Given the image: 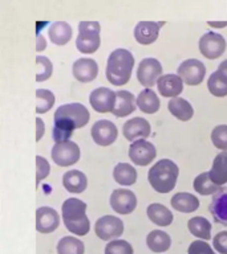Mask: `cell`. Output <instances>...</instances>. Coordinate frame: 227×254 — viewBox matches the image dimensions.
Masks as SVG:
<instances>
[{
	"label": "cell",
	"mask_w": 227,
	"mask_h": 254,
	"mask_svg": "<svg viewBox=\"0 0 227 254\" xmlns=\"http://www.w3.org/2000/svg\"><path fill=\"white\" fill-rule=\"evenodd\" d=\"M91 114L87 107L80 102L64 103L55 111V125L52 127V136L56 143L65 142L76 128L85 126Z\"/></svg>",
	"instance_id": "1"
},
{
	"label": "cell",
	"mask_w": 227,
	"mask_h": 254,
	"mask_svg": "<svg viewBox=\"0 0 227 254\" xmlns=\"http://www.w3.org/2000/svg\"><path fill=\"white\" fill-rule=\"evenodd\" d=\"M134 65V56L130 51L117 48L112 52L107 61V74L108 81L113 85H125L130 79L131 69Z\"/></svg>",
	"instance_id": "2"
},
{
	"label": "cell",
	"mask_w": 227,
	"mask_h": 254,
	"mask_svg": "<svg viewBox=\"0 0 227 254\" xmlns=\"http://www.w3.org/2000/svg\"><path fill=\"white\" fill-rule=\"evenodd\" d=\"M64 224L71 233L85 236L91 229V222L87 216V204L80 198L69 197L61 205Z\"/></svg>",
	"instance_id": "3"
},
{
	"label": "cell",
	"mask_w": 227,
	"mask_h": 254,
	"mask_svg": "<svg viewBox=\"0 0 227 254\" xmlns=\"http://www.w3.org/2000/svg\"><path fill=\"white\" fill-rule=\"evenodd\" d=\"M179 168L170 159H159L147 174L150 186L159 193H167L175 187Z\"/></svg>",
	"instance_id": "4"
},
{
	"label": "cell",
	"mask_w": 227,
	"mask_h": 254,
	"mask_svg": "<svg viewBox=\"0 0 227 254\" xmlns=\"http://www.w3.org/2000/svg\"><path fill=\"white\" fill-rule=\"evenodd\" d=\"M100 23L92 20H83L79 24V35L76 37V47L83 53H93L99 49L100 39Z\"/></svg>",
	"instance_id": "5"
},
{
	"label": "cell",
	"mask_w": 227,
	"mask_h": 254,
	"mask_svg": "<svg viewBox=\"0 0 227 254\" xmlns=\"http://www.w3.org/2000/svg\"><path fill=\"white\" fill-rule=\"evenodd\" d=\"M95 233L104 241L118 240L119 236L123 233L122 220L113 214H105L96 221Z\"/></svg>",
	"instance_id": "6"
},
{
	"label": "cell",
	"mask_w": 227,
	"mask_h": 254,
	"mask_svg": "<svg viewBox=\"0 0 227 254\" xmlns=\"http://www.w3.org/2000/svg\"><path fill=\"white\" fill-rule=\"evenodd\" d=\"M51 156L53 159V162L56 164H59V166H72V164L79 162L80 147L73 140L56 143L55 146L52 147Z\"/></svg>",
	"instance_id": "7"
},
{
	"label": "cell",
	"mask_w": 227,
	"mask_h": 254,
	"mask_svg": "<svg viewBox=\"0 0 227 254\" xmlns=\"http://www.w3.org/2000/svg\"><path fill=\"white\" fill-rule=\"evenodd\" d=\"M226 39L217 32H205L199 39V51L207 59H218L226 51Z\"/></svg>",
	"instance_id": "8"
},
{
	"label": "cell",
	"mask_w": 227,
	"mask_h": 254,
	"mask_svg": "<svg viewBox=\"0 0 227 254\" xmlns=\"http://www.w3.org/2000/svg\"><path fill=\"white\" fill-rule=\"evenodd\" d=\"M177 74L183 79V82L195 86L203 81L206 74V66L202 61L197 59H187L179 64Z\"/></svg>",
	"instance_id": "9"
},
{
	"label": "cell",
	"mask_w": 227,
	"mask_h": 254,
	"mask_svg": "<svg viewBox=\"0 0 227 254\" xmlns=\"http://www.w3.org/2000/svg\"><path fill=\"white\" fill-rule=\"evenodd\" d=\"M162 75V65L154 57H146L141 60L137 69V78L143 86L150 87L154 85Z\"/></svg>",
	"instance_id": "10"
},
{
	"label": "cell",
	"mask_w": 227,
	"mask_h": 254,
	"mask_svg": "<svg viewBox=\"0 0 227 254\" xmlns=\"http://www.w3.org/2000/svg\"><path fill=\"white\" fill-rule=\"evenodd\" d=\"M157 150L153 143L147 142L146 139L135 140L129 147V158L137 166H147L155 158Z\"/></svg>",
	"instance_id": "11"
},
{
	"label": "cell",
	"mask_w": 227,
	"mask_h": 254,
	"mask_svg": "<svg viewBox=\"0 0 227 254\" xmlns=\"http://www.w3.org/2000/svg\"><path fill=\"white\" fill-rule=\"evenodd\" d=\"M115 99L117 94L109 87H96L95 90H92L89 95V102L92 107L99 113H109L113 111L115 106Z\"/></svg>",
	"instance_id": "12"
},
{
	"label": "cell",
	"mask_w": 227,
	"mask_h": 254,
	"mask_svg": "<svg viewBox=\"0 0 227 254\" xmlns=\"http://www.w3.org/2000/svg\"><path fill=\"white\" fill-rule=\"evenodd\" d=\"M92 138L100 146H109L118 136V130L112 121L100 119L92 126Z\"/></svg>",
	"instance_id": "13"
},
{
	"label": "cell",
	"mask_w": 227,
	"mask_h": 254,
	"mask_svg": "<svg viewBox=\"0 0 227 254\" xmlns=\"http://www.w3.org/2000/svg\"><path fill=\"white\" fill-rule=\"evenodd\" d=\"M111 205L117 213H131L137 206V197L133 190L126 188H117L111 194Z\"/></svg>",
	"instance_id": "14"
},
{
	"label": "cell",
	"mask_w": 227,
	"mask_h": 254,
	"mask_svg": "<svg viewBox=\"0 0 227 254\" xmlns=\"http://www.w3.org/2000/svg\"><path fill=\"white\" fill-rule=\"evenodd\" d=\"M123 135L127 140L131 143L139 139H145L150 134V123L149 121L142 117H135V118L127 119L126 122L123 123Z\"/></svg>",
	"instance_id": "15"
},
{
	"label": "cell",
	"mask_w": 227,
	"mask_h": 254,
	"mask_svg": "<svg viewBox=\"0 0 227 254\" xmlns=\"http://www.w3.org/2000/svg\"><path fill=\"white\" fill-rule=\"evenodd\" d=\"M60 225V216L51 206H40L36 210V229L40 233H51Z\"/></svg>",
	"instance_id": "16"
},
{
	"label": "cell",
	"mask_w": 227,
	"mask_h": 254,
	"mask_svg": "<svg viewBox=\"0 0 227 254\" xmlns=\"http://www.w3.org/2000/svg\"><path fill=\"white\" fill-rule=\"evenodd\" d=\"M209 212L213 214L214 221L227 226V187H221L211 198Z\"/></svg>",
	"instance_id": "17"
},
{
	"label": "cell",
	"mask_w": 227,
	"mask_h": 254,
	"mask_svg": "<svg viewBox=\"0 0 227 254\" xmlns=\"http://www.w3.org/2000/svg\"><path fill=\"white\" fill-rule=\"evenodd\" d=\"M72 71L76 78L81 82H89L99 74V64L93 59L81 57L77 59L72 65Z\"/></svg>",
	"instance_id": "18"
},
{
	"label": "cell",
	"mask_w": 227,
	"mask_h": 254,
	"mask_svg": "<svg viewBox=\"0 0 227 254\" xmlns=\"http://www.w3.org/2000/svg\"><path fill=\"white\" fill-rule=\"evenodd\" d=\"M159 94L163 97H171L175 98L178 97L183 90V79L178 74H162L157 81Z\"/></svg>",
	"instance_id": "19"
},
{
	"label": "cell",
	"mask_w": 227,
	"mask_h": 254,
	"mask_svg": "<svg viewBox=\"0 0 227 254\" xmlns=\"http://www.w3.org/2000/svg\"><path fill=\"white\" fill-rule=\"evenodd\" d=\"M163 23H157V21H147L142 20L138 21L137 25L134 27V37L139 44L143 45H149V44L154 43L157 37H158L159 28Z\"/></svg>",
	"instance_id": "20"
},
{
	"label": "cell",
	"mask_w": 227,
	"mask_h": 254,
	"mask_svg": "<svg viewBox=\"0 0 227 254\" xmlns=\"http://www.w3.org/2000/svg\"><path fill=\"white\" fill-rule=\"evenodd\" d=\"M117 99H115V106L113 109V114L115 117H126L131 114L135 110V105H137V99L131 91L127 90H118L115 91Z\"/></svg>",
	"instance_id": "21"
},
{
	"label": "cell",
	"mask_w": 227,
	"mask_h": 254,
	"mask_svg": "<svg viewBox=\"0 0 227 254\" xmlns=\"http://www.w3.org/2000/svg\"><path fill=\"white\" fill-rule=\"evenodd\" d=\"M63 184L72 193H81L88 186L87 175L79 170H69L64 174Z\"/></svg>",
	"instance_id": "22"
},
{
	"label": "cell",
	"mask_w": 227,
	"mask_h": 254,
	"mask_svg": "<svg viewBox=\"0 0 227 254\" xmlns=\"http://www.w3.org/2000/svg\"><path fill=\"white\" fill-rule=\"evenodd\" d=\"M171 205L173 208L183 213H190L198 209L199 200L197 196L189 192H177L171 197Z\"/></svg>",
	"instance_id": "23"
},
{
	"label": "cell",
	"mask_w": 227,
	"mask_h": 254,
	"mask_svg": "<svg viewBox=\"0 0 227 254\" xmlns=\"http://www.w3.org/2000/svg\"><path fill=\"white\" fill-rule=\"evenodd\" d=\"M137 106L143 113L153 114L155 111H158L159 106H161V101L153 89L145 87L143 90L139 91L138 97H137Z\"/></svg>",
	"instance_id": "24"
},
{
	"label": "cell",
	"mask_w": 227,
	"mask_h": 254,
	"mask_svg": "<svg viewBox=\"0 0 227 254\" xmlns=\"http://www.w3.org/2000/svg\"><path fill=\"white\" fill-rule=\"evenodd\" d=\"M210 172L211 180L217 186L222 187L227 183V151H222L215 156Z\"/></svg>",
	"instance_id": "25"
},
{
	"label": "cell",
	"mask_w": 227,
	"mask_h": 254,
	"mask_svg": "<svg viewBox=\"0 0 227 254\" xmlns=\"http://www.w3.org/2000/svg\"><path fill=\"white\" fill-rule=\"evenodd\" d=\"M146 245L154 253H163L170 248L171 238L166 232L154 229L146 236Z\"/></svg>",
	"instance_id": "26"
},
{
	"label": "cell",
	"mask_w": 227,
	"mask_h": 254,
	"mask_svg": "<svg viewBox=\"0 0 227 254\" xmlns=\"http://www.w3.org/2000/svg\"><path fill=\"white\" fill-rule=\"evenodd\" d=\"M147 217L159 226H167L173 222V213L170 209L159 202H153L146 208Z\"/></svg>",
	"instance_id": "27"
},
{
	"label": "cell",
	"mask_w": 227,
	"mask_h": 254,
	"mask_svg": "<svg viewBox=\"0 0 227 254\" xmlns=\"http://www.w3.org/2000/svg\"><path fill=\"white\" fill-rule=\"evenodd\" d=\"M167 107L171 114L181 121H189L194 115V109L191 106V103L182 97L171 98L167 103Z\"/></svg>",
	"instance_id": "28"
},
{
	"label": "cell",
	"mask_w": 227,
	"mask_h": 254,
	"mask_svg": "<svg viewBox=\"0 0 227 254\" xmlns=\"http://www.w3.org/2000/svg\"><path fill=\"white\" fill-rule=\"evenodd\" d=\"M49 39L57 45H65L72 37V27L67 21H55L49 27Z\"/></svg>",
	"instance_id": "29"
},
{
	"label": "cell",
	"mask_w": 227,
	"mask_h": 254,
	"mask_svg": "<svg viewBox=\"0 0 227 254\" xmlns=\"http://www.w3.org/2000/svg\"><path fill=\"white\" fill-rule=\"evenodd\" d=\"M187 228L191 234H194L195 237L201 238V240L207 241L211 238V222L206 217H202V216L191 217L187 221Z\"/></svg>",
	"instance_id": "30"
},
{
	"label": "cell",
	"mask_w": 227,
	"mask_h": 254,
	"mask_svg": "<svg viewBox=\"0 0 227 254\" xmlns=\"http://www.w3.org/2000/svg\"><path fill=\"white\" fill-rule=\"evenodd\" d=\"M113 178L121 186H131L137 180V171L131 164L127 163H118L113 170Z\"/></svg>",
	"instance_id": "31"
},
{
	"label": "cell",
	"mask_w": 227,
	"mask_h": 254,
	"mask_svg": "<svg viewBox=\"0 0 227 254\" xmlns=\"http://www.w3.org/2000/svg\"><path fill=\"white\" fill-rule=\"evenodd\" d=\"M207 87L215 97H225L227 95V75L221 70L213 71L207 79Z\"/></svg>",
	"instance_id": "32"
},
{
	"label": "cell",
	"mask_w": 227,
	"mask_h": 254,
	"mask_svg": "<svg viewBox=\"0 0 227 254\" xmlns=\"http://www.w3.org/2000/svg\"><path fill=\"white\" fill-rule=\"evenodd\" d=\"M84 252H85L84 242L73 236H65L57 244L59 254H84Z\"/></svg>",
	"instance_id": "33"
},
{
	"label": "cell",
	"mask_w": 227,
	"mask_h": 254,
	"mask_svg": "<svg viewBox=\"0 0 227 254\" xmlns=\"http://www.w3.org/2000/svg\"><path fill=\"white\" fill-rule=\"evenodd\" d=\"M193 186H194V190L201 194H214L215 192H218L221 190V187L217 186L210 178V172H202V174H199L197 178L194 179V183H193Z\"/></svg>",
	"instance_id": "34"
},
{
	"label": "cell",
	"mask_w": 227,
	"mask_h": 254,
	"mask_svg": "<svg viewBox=\"0 0 227 254\" xmlns=\"http://www.w3.org/2000/svg\"><path fill=\"white\" fill-rule=\"evenodd\" d=\"M36 111L41 114V113H47L51 110L53 103H55V94L48 89H37L36 90Z\"/></svg>",
	"instance_id": "35"
},
{
	"label": "cell",
	"mask_w": 227,
	"mask_h": 254,
	"mask_svg": "<svg viewBox=\"0 0 227 254\" xmlns=\"http://www.w3.org/2000/svg\"><path fill=\"white\" fill-rule=\"evenodd\" d=\"M36 79L37 81H45L51 77L52 70H53V65H52L51 60L45 57V56H37L36 57Z\"/></svg>",
	"instance_id": "36"
},
{
	"label": "cell",
	"mask_w": 227,
	"mask_h": 254,
	"mask_svg": "<svg viewBox=\"0 0 227 254\" xmlns=\"http://www.w3.org/2000/svg\"><path fill=\"white\" fill-rule=\"evenodd\" d=\"M211 140L217 148L227 151V125H218L211 131Z\"/></svg>",
	"instance_id": "37"
},
{
	"label": "cell",
	"mask_w": 227,
	"mask_h": 254,
	"mask_svg": "<svg viewBox=\"0 0 227 254\" xmlns=\"http://www.w3.org/2000/svg\"><path fill=\"white\" fill-rule=\"evenodd\" d=\"M105 254H134L133 246L125 240H113L105 246Z\"/></svg>",
	"instance_id": "38"
},
{
	"label": "cell",
	"mask_w": 227,
	"mask_h": 254,
	"mask_svg": "<svg viewBox=\"0 0 227 254\" xmlns=\"http://www.w3.org/2000/svg\"><path fill=\"white\" fill-rule=\"evenodd\" d=\"M36 186H39L40 182L45 179L49 175V171H51V166L45 158L37 155L36 156Z\"/></svg>",
	"instance_id": "39"
},
{
	"label": "cell",
	"mask_w": 227,
	"mask_h": 254,
	"mask_svg": "<svg viewBox=\"0 0 227 254\" xmlns=\"http://www.w3.org/2000/svg\"><path fill=\"white\" fill-rule=\"evenodd\" d=\"M187 254H215V252L205 240H195L189 246Z\"/></svg>",
	"instance_id": "40"
},
{
	"label": "cell",
	"mask_w": 227,
	"mask_h": 254,
	"mask_svg": "<svg viewBox=\"0 0 227 254\" xmlns=\"http://www.w3.org/2000/svg\"><path fill=\"white\" fill-rule=\"evenodd\" d=\"M213 245L218 253L227 254V230H222L215 234L213 238Z\"/></svg>",
	"instance_id": "41"
},
{
	"label": "cell",
	"mask_w": 227,
	"mask_h": 254,
	"mask_svg": "<svg viewBox=\"0 0 227 254\" xmlns=\"http://www.w3.org/2000/svg\"><path fill=\"white\" fill-rule=\"evenodd\" d=\"M36 125H37V132H36V140L39 142L41 136H43L44 131H45V125H44L43 119L36 118Z\"/></svg>",
	"instance_id": "42"
},
{
	"label": "cell",
	"mask_w": 227,
	"mask_h": 254,
	"mask_svg": "<svg viewBox=\"0 0 227 254\" xmlns=\"http://www.w3.org/2000/svg\"><path fill=\"white\" fill-rule=\"evenodd\" d=\"M45 47H47V43H45L44 36L37 33V47H36V49H37V51H43V49H45Z\"/></svg>",
	"instance_id": "43"
},
{
	"label": "cell",
	"mask_w": 227,
	"mask_h": 254,
	"mask_svg": "<svg viewBox=\"0 0 227 254\" xmlns=\"http://www.w3.org/2000/svg\"><path fill=\"white\" fill-rule=\"evenodd\" d=\"M207 24H209V25H211V27L222 28V27H226L227 21H207Z\"/></svg>",
	"instance_id": "44"
},
{
	"label": "cell",
	"mask_w": 227,
	"mask_h": 254,
	"mask_svg": "<svg viewBox=\"0 0 227 254\" xmlns=\"http://www.w3.org/2000/svg\"><path fill=\"white\" fill-rule=\"evenodd\" d=\"M218 70H221L222 73H225V74L227 75V60H223L222 63L219 64Z\"/></svg>",
	"instance_id": "45"
}]
</instances>
